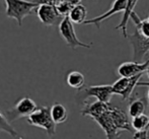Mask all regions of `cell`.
<instances>
[{
  "label": "cell",
  "mask_w": 149,
  "mask_h": 139,
  "mask_svg": "<svg viewBox=\"0 0 149 139\" xmlns=\"http://www.w3.org/2000/svg\"><path fill=\"white\" fill-rule=\"evenodd\" d=\"M81 115L93 119L102 127L108 138H117L123 131L132 132L133 129L125 111L111 106L110 103L97 100L89 104L85 103Z\"/></svg>",
  "instance_id": "1"
},
{
  "label": "cell",
  "mask_w": 149,
  "mask_h": 139,
  "mask_svg": "<svg viewBox=\"0 0 149 139\" xmlns=\"http://www.w3.org/2000/svg\"><path fill=\"white\" fill-rule=\"evenodd\" d=\"M5 2V15L17 22L18 27L22 26V22L28 15L37 9L38 4L29 0H4Z\"/></svg>",
  "instance_id": "2"
},
{
  "label": "cell",
  "mask_w": 149,
  "mask_h": 139,
  "mask_svg": "<svg viewBox=\"0 0 149 139\" xmlns=\"http://www.w3.org/2000/svg\"><path fill=\"white\" fill-rule=\"evenodd\" d=\"M26 121L29 125L44 129L49 136H54L56 134V123L52 118L51 110L48 106L38 108L26 118Z\"/></svg>",
  "instance_id": "3"
},
{
  "label": "cell",
  "mask_w": 149,
  "mask_h": 139,
  "mask_svg": "<svg viewBox=\"0 0 149 139\" xmlns=\"http://www.w3.org/2000/svg\"><path fill=\"white\" fill-rule=\"evenodd\" d=\"M59 33H60L61 37L63 38V40L66 42V44L71 49H76V48H78V47L86 48V49L91 48V45L82 43V42L77 38L74 27H73V22H71V20L69 18L68 15L64 16L63 20L60 22Z\"/></svg>",
  "instance_id": "4"
},
{
  "label": "cell",
  "mask_w": 149,
  "mask_h": 139,
  "mask_svg": "<svg viewBox=\"0 0 149 139\" xmlns=\"http://www.w3.org/2000/svg\"><path fill=\"white\" fill-rule=\"evenodd\" d=\"M38 109L36 102L30 96L22 98L11 109H8L6 111L5 115L10 122L14 120L20 119V118H28L31 114Z\"/></svg>",
  "instance_id": "5"
},
{
  "label": "cell",
  "mask_w": 149,
  "mask_h": 139,
  "mask_svg": "<svg viewBox=\"0 0 149 139\" xmlns=\"http://www.w3.org/2000/svg\"><path fill=\"white\" fill-rule=\"evenodd\" d=\"M142 75H143V73L134 75L131 77L121 76L116 82L112 84L114 94H118V96H122L123 100H128L131 96L136 85H138Z\"/></svg>",
  "instance_id": "6"
},
{
  "label": "cell",
  "mask_w": 149,
  "mask_h": 139,
  "mask_svg": "<svg viewBox=\"0 0 149 139\" xmlns=\"http://www.w3.org/2000/svg\"><path fill=\"white\" fill-rule=\"evenodd\" d=\"M36 11H37V15L40 22L44 26L47 27L59 24L64 17L58 12L56 6L52 5V4H41L37 7Z\"/></svg>",
  "instance_id": "7"
},
{
  "label": "cell",
  "mask_w": 149,
  "mask_h": 139,
  "mask_svg": "<svg viewBox=\"0 0 149 139\" xmlns=\"http://www.w3.org/2000/svg\"><path fill=\"white\" fill-rule=\"evenodd\" d=\"M113 94H114V92H113V86L111 84L91 85L82 89V98H86L89 96H93L97 101L104 103H110Z\"/></svg>",
  "instance_id": "8"
},
{
  "label": "cell",
  "mask_w": 149,
  "mask_h": 139,
  "mask_svg": "<svg viewBox=\"0 0 149 139\" xmlns=\"http://www.w3.org/2000/svg\"><path fill=\"white\" fill-rule=\"evenodd\" d=\"M126 4H127V0H115L113 2L111 8L107 12H104V14L100 16H95L93 18H90V20H86L83 24H94L96 28H100V24H102L104 20L110 18L112 15L119 12H124L126 9Z\"/></svg>",
  "instance_id": "9"
},
{
  "label": "cell",
  "mask_w": 149,
  "mask_h": 139,
  "mask_svg": "<svg viewBox=\"0 0 149 139\" xmlns=\"http://www.w3.org/2000/svg\"><path fill=\"white\" fill-rule=\"evenodd\" d=\"M131 44L134 49V61L140 62L149 51V39L143 37L137 29L136 33L131 36Z\"/></svg>",
  "instance_id": "10"
},
{
  "label": "cell",
  "mask_w": 149,
  "mask_h": 139,
  "mask_svg": "<svg viewBox=\"0 0 149 139\" xmlns=\"http://www.w3.org/2000/svg\"><path fill=\"white\" fill-rule=\"evenodd\" d=\"M149 68V61L145 63H140L138 61L133 62H125L122 63L118 68V74L120 76L131 77L134 75H138L144 73Z\"/></svg>",
  "instance_id": "11"
},
{
  "label": "cell",
  "mask_w": 149,
  "mask_h": 139,
  "mask_svg": "<svg viewBox=\"0 0 149 139\" xmlns=\"http://www.w3.org/2000/svg\"><path fill=\"white\" fill-rule=\"evenodd\" d=\"M138 0H127V4H126V9L124 11V15L121 20V22L116 27V29H120L122 35L124 38L128 37L127 34V26L129 20H131V15L134 12V8H135L136 4H137Z\"/></svg>",
  "instance_id": "12"
},
{
  "label": "cell",
  "mask_w": 149,
  "mask_h": 139,
  "mask_svg": "<svg viewBox=\"0 0 149 139\" xmlns=\"http://www.w3.org/2000/svg\"><path fill=\"white\" fill-rule=\"evenodd\" d=\"M68 16L73 24H83V22L86 20L87 9L84 5L78 3V4H76V5L73 6V8L71 9V11Z\"/></svg>",
  "instance_id": "13"
},
{
  "label": "cell",
  "mask_w": 149,
  "mask_h": 139,
  "mask_svg": "<svg viewBox=\"0 0 149 139\" xmlns=\"http://www.w3.org/2000/svg\"><path fill=\"white\" fill-rule=\"evenodd\" d=\"M50 110H51L52 118L56 124H62L66 122L67 118H68V112H67L65 106H63L60 103H55L52 105Z\"/></svg>",
  "instance_id": "14"
},
{
  "label": "cell",
  "mask_w": 149,
  "mask_h": 139,
  "mask_svg": "<svg viewBox=\"0 0 149 139\" xmlns=\"http://www.w3.org/2000/svg\"><path fill=\"white\" fill-rule=\"evenodd\" d=\"M66 81H67V84H68L70 87L74 88V89H77V90H81L83 86H84L85 78H84V75L81 72L73 70L68 73Z\"/></svg>",
  "instance_id": "15"
},
{
  "label": "cell",
  "mask_w": 149,
  "mask_h": 139,
  "mask_svg": "<svg viewBox=\"0 0 149 139\" xmlns=\"http://www.w3.org/2000/svg\"><path fill=\"white\" fill-rule=\"evenodd\" d=\"M146 110V100L143 98H138L133 100L129 105L128 114L131 118L144 114Z\"/></svg>",
  "instance_id": "16"
},
{
  "label": "cell",
  "mask_w": 149,
  "mask_h": 139,
  "mask_svg": "<svg viewBox=\"0 0 149 139\" xmlns=\"http://www.w3.org/2000/svg\"><path fill=\"white\" fill-rule=\"evenodd\" d=\"M0 131L5 132L13 138H22V136L16 132L14 127L10 124V121L7 119L6 115L2 113L1 110H0Z\"/></svg>",
  "instance_id": "17"
},
{
  "label": "cell",
  "mask_w": 149,
  "mask_h": 139,
  "mask_svg": "<svg viewBox=\"0 0 149 139\" xmlns=\"http://www.w3.org/2000/svg\"><path fill=\"white\" fill-rule=\"evenodd\" d=\"M131 20L137 27V29L143 37L149 39V17L145 20H140L139 16L134 11L131 15Z\"/></svg>",
  "instance_id": "18"
},
{
  "label": "cell",
  "mask_w": 149,
  "mask_h": 139,
  "mask_svg": "<svg viewBox=\"0 0 149 139\" xmlns=\"http://www.w3.org/2000/svg\"><path fill=\"white\" fill-rule=\"evenodd\" d=\"M132 127L136 131H146L149 132V116H146L145 114H142V115L136 116L133 118L131 122Z\"/></svg>",
  "instance_id": "19"
},
{
  "label": "cell",
  "mask_w": 149,
  "mask_h": 139,
  "mask_svg": "<svg viewBox=\"0 0 149 139\" xmlns=\"http://www.w3.org/2000/svg\"><path fill=\"white\" fill-rule=\"evenodd\" d=\"M55 6H56V8H57L58 12H59L61 15L67 16V15H69L71 9H72L74 5H72V4L69 3V2L62 1V0H57Z\"/></svg>",
  "instance_id": "20"
},
{
  "label": "cell",
  "mask_w": 149,
  "mask_h": 139,
  "mask_svg": "<svg viewBox=\"0 0 149 139\" xmlns=\"http://www.w3.org/2000/svg\"><path fill=\"white\" fill-rule=\"evenodd\" d=\"M133 138H148V131H136L133 135Z\"/></svg>",
  "instance_id": "21"
},
{
  "label": "cell",
  "mask_w": 149,
  "mask_h": 139,
  "mask_svg": "<svg viewBox=\"0 0 149 139\" xmlns=\"http://www.w3.org/2000/svg\"><path fill=\"white\" fill-rule=\"evenodd\" d=\"M35 3L38 4V6L41 5V4H52V5H55L57 0H31Z\"/></svg>",
  "instance_id": "22"
},
{
  "label": "cell",
  "mask_w": 149,
  "mask_h": 139,
  "mask_svg": "<svg viewBox=\"0 0 149 139\" xmlns=\"http://www.w3.org/2000/svg\"><path fill=\"white\" fill-rule=\"evenodd\" d=\"M62 1H66V2H69V3H71L72 5H76V4L80 3L82 0H62Z\"/></svg>",
  "instance_id": "23"
},
{
  "label": "cell",
  "mask_w": 149,
  "mask_h": 139,
  "mask_svg": "<svg viewBox=\"0 0 149 139\" xmlns=\"http://www.w3.org/2000/svg\"><path fill=\"white\" fill-rule=\"evenodd\" d=\"M146 86H149V84H148V85H146ZM148 100H149V90H148ZM149 116V115H148Z\"/></svg>",
  "instance_id": "24"
}]
</instances>
